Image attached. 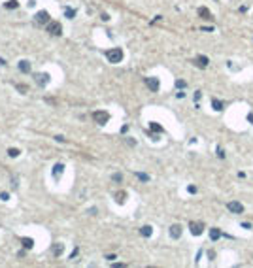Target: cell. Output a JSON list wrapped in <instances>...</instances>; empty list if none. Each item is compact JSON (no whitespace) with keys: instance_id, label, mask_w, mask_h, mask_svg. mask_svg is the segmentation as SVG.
<instances>
[{"instance_id":"obj_14","label":"cell","mask_w":253,"mask_h":268,"mask_svg":"<svg viewBox=\"0 0 253 268\" xmlns=\"http://www.w3.org/2000/svg\"><path fill=\"white\" fill-rule=\"evenodd\" d=\"M140 234H142L144 238H149V236L153 234V229L149 227V225H144V227H142V229H140Z\"/></svg>"},{"instance_id":"obj_16","label":"cell","mask_w":253,"mask_h":268,"mask_svg":"<svg viewBox=\"0 0 253 268\" xmlns=\"http://www.w3.org/2000/svg\"><path fill=\"white\" fill-rule=\"evenodd\" d=\"M210 238H212L214 242H215V240H219V238H221V230H219V229H215V227H214V229H210Z\"/></svg>"},{"instance_id":"obj_21","label":"cell","mask_w":253,"mask_h":268,"mask_svg":"<svg viewBox=\"0 0 253 268\" xmlns=\"http://www.w3.org/2000/svg\"><path fill=\"white\" fill-rule=\"evenodd\" d=\"M64 15H66L68 19H74V17H76V10H74V8H66V10H64Z\"/></svg>"},{"instance_id":"obj_17","label":"cell","mask_w":253,"mask_h":268,"mask_svg":"<svg viewBox=\"0 0 253 268\" xmlns=\"http://www.w3.org/2000/svg\"><path fill=\"white\" fill-rule=\"evenodd\" d=\"M198 15H200L202 19H212V13H210L208 8H198Z\"/></svg>"},{"instance_id":"obj_31","label":"cell","mask_w":253,"mask_h":268,"mask_svg":"<svg viewBox=\"0 0 253 268\" xmlns=\"http://www.w3.org/2000/svg\"><path fill=\"white\" fill-rule=\"evenodd\" d=\"M189 193H196V187L195 185H189Z\"/></svg>"},{"instance_id":"obj_4","label":"cell","mask_w":253,"mask_h":268,"mask_svg":"<svg viewBox=\"0 0 253 268\" xmlns=\"http://www.w3.org/2000/svg\"><path fill=\"white\" fill-rule=\"evenodd\" d=\"M93 119H95L98 125H106L110 121V114H108V111H104V110H98V111H95V114H93Z\"/></svg>"},{"instance_id":"obj_9","label":"cell","mask_w":253,"mask_h":268,"mask_svg":"<svg viewBox=\"0 0 253 268\" xmlns=\"http://www.w3.org/2000/svg\"><path fill=\"white\" fill-rule=\"evenodd\" d=\"M170 236H172L174 240H178V238L181 236V225H178V223L172 225V227H170Z\"/></svg>"},{"instance_id":"obj_12","label":"cell","mask_w":253,"mask_h":268,"mask_svg":"<svg viewBox=\"0 0 253 268\" xmlns=\"http://www.w3.org/2000/svg\"><path fill=\"white\" fill-rule=\"evenodd\" d=\"M17 68H19L23 74H29V72H30V62H29V61H21L19 64H17Z\"/></svg>"},{"instance_id":"obj_25","label":"cell","mask_w":253,"mask_h":268,"mask_svg":"<svg viewBox=\"0 0 253 268\" xmlns=\"http://www.w3.org/2000/svg\"><path fill=\"white\" fill-rule=\"evenodd\" d=\"M185 85H187L185 79H176V87H178V89H183Z\"/></svg>"},{"instance_id":"obj_23","label":"cell","mask_w":253,"mask_h":268,"mask_svg":"<svg viewBox=\"0 0 253 268\" xmlns=\"http://www.w3.org/2000/svg\"><path fill=\"white\" fill-rule=\"evenodd\" d=\"M136 178H138L140 181H149V176L144 174V172H136Z\"/></svg>"},{"instance_id":"obj_32","label":"cell","mask_w":253,"mask_h":268,"mask_svg":"<svg viewBox=\"0 0 253 268\" xmlns=\"http://www.w3.org/2000/svg\"><path fill=\"white\" fill-rule=\"evenodd\" d=\"M248 121H249V123H253V114H249V115H248Z\"/></svg>"},{"instance_id":"obj_29","label":"cell","mask_w":253,"mask_h":268,"mask_svg":"<svg viewBox=\"0 0 253 268\" xmlns=\"http://www.w3.org/2000/svg\"><path fill=\"white\" fill-rule=\"evenodd\" d=\"M121 179H123L121 174H114V181H121Z\"/></svg>"},{"instance_id":"obj_20","label":"cell","mask_w":253,"mask_h":268,"mask_svg":"<svg viewBox=\"0 0 253 268\" xmlns=\"http://www.w3.org/2000/svg\"><path fill=\"white\" fill-rule=\"evenodd\" d=\"M6 8L8 10H15V8H19V2L17 0H8V2H6Z\"/></svg>"},{"instance_id":"obj_11","label":"cell","mask_w":253,"mask_h":268,"mask_svg":"<svg viewBox=\"0 0 253 268\" xmlns=\"http://www.w3.org/2000/svg\"><path fill=\"white\" fill-rule=\"evenodd\" d=\"M62 172H64V164H62V163H57V164L53 166V176H55L57 179L61 178V174H62Z\"/></svg>"},{"instance_id":"obj_24","label":"cell","mask_w":253,"mask_h":268,"mask_svg":"<svg viewBox=\"0 0 253 268\" xmlns=\"http://www.w3.org/2000/svg\"><path fill=\"white\" fill-rule=\"evenodd\" d=\"M19 149H15V147H11V149H8V155H10V157H13V159H15V157H19Z\"/></svg>"},{"instance_id":"obj_7","label":"cell","mask_w":253,"mask_h":268,"mask_svg":"<svg viewBox=\"0 0 253 268\" xmlns=\"http://www.w3.org/2000/svg\"><path fill=\"white\" fill-rule=\"evenodd\" d=\"M227 208H229V211H233V213H244V206H242L240 202H236V200L229 202Z\"/></svg>"},{"instance_id":"obj_10","label":"cell","mask_w":253,"mask_h":268,"mask_svg":"<svg viewBox=\"0 0 253 268\" xmlns=\"http://www.w3.org/2000/svg\"><path fill=\"white\" fill-rule=\"evenodd\" d=\"M208 62H210V61H208V57H204V55H198V57L195 59V64L198 66V68H206Z\"/></svg>"},{"instance_id":"obj_28","label":"cell","mask_w":253,"mask_h":268,"mask_svg":"<svg viewBox=\"0 0 253 268\" xmlns=\"http://www.w3.org/2000/svg\"><path fill=\"white\" fill-rule=\"evenodd\" d=\"M0 198H2V200L6 202V200H8V198H10V195H8V193H0Z\"/></svg>"},{"instance_id":"obj_30","label":"cell","mask_w":253,"mask_h":268,"mask_svg":"<svg viewBox=\"0 0 253 268\" xmlns=\"http://www.w3.org/2000/svg\"><path fill=\"white\" fill-rule=\"evenodd\" d=\"M55 140H57V142H66L64 136H55Z\"/></svg>"},{"instance_id":"obj_27","label":"cell","mask_w":253,"mask_h":268,"mask_svg":"<svg viewBox=\"0 0 253 268\" xmlns=\"http://www.w3.org/2000/svg\"><path fill=\"white\" fill-rule=\"evenodd\" d=\"M217 157H219V159H225V151L221 149V147H219V149H217Z\"/></svg>"},{"instance_id":"obj_8","label":"cell","mask_w":253,"mask_h":268,"mask_svg":"<svg viewBox=\"0 0 253 268\" xmlns=\"http://www.w3.org/2000/svg\"><path fill=\"white\" fill-rule=\"evenodd\" d=\"M49 79H51V76H49V74H40V76H36V81H38L40 87H45L47 83H49Z\"/></svg>"},{"instance_id":"obj_1","label":"cell","mask_w":253,"mask_h":268,"mask_svg":"<svg viewBox=\"0 0 253 268\" xmlns=\"http://www.w3.org/2000/svg\"><path fill=\"white\" fill-rule=\"evenodd\" d=\"M106 57H108V61L111 64H117V62L123 61V49L121 47H111V49L106 51Z\"/></svg>"},{"instance_id":"obj_19","label":"cell","mask_w":253,"mask_h":268,"mask_svg":"<svg viewBox=\"0 0 253 268\" xmlns=\"http://www.w3.org/2000/svg\"><path fill=\"white\" fill-rule=\"evenodd\" d=\"M212 106H214V110H215V111H221L225 104H223V102H219L217 98H214V100H212Z\"/></svg>"},{"instance_id":"obj_5","label":"cell","mask_w":253,"mask_h":268,"mask_svg":"<svg viewBox=\"0 0 253 268\" xmlns=\"http://www.w3.org/2000/svg\"><path fill=\"white\" fill-rule=\"evenodd\" d=\"M145 85H147V89L149 91H153V93H157L159 91V87H161V83H159V79L157 77H145Z\"/></svg>"},{"instance_id":"obj_2","label":"cell","mask_w":253,"mask_h":268,"mask_svg":"<svg viewBox=\"0 0 253 268\" xmlns=\"http://www.w3.org/2000/svg\"><path fill=\"white\" fill-rule=\"evenodd\" d=\"M47 32L53 34V36H61L62 34V25L59 23V21H49L47 23Z\"/></svg>"},{"instance_id":"obj_15","label":"cell","mask_w":253,"mask_h":268,"mask_svg":"<svg viewBox=\"0 0 253 268\" xmlns=\"http://www.w3.org/2000/svg\"><path fill=\"white\" fill-rule=\"evenodd\" d=\"M62 251H64V245H62V244H55V245H53V255H55V257H61Z\"/></svg>"},{"instance_id":"obj_22","label":"cell","mask_w":253,"mask_h":268,"mask_svg":"<svg viewBox=\"0 0 253 268\" xmlns=\"http://www.w3.org/2000/svg\"><path fill=\"white\" fill-rule=\"evenodd\" d=\"M149 129H151L153 132H163V126L157 125V123H149Z\"/></svg>"},{"instance_id":"obj_6","label":"cell","mask_w":253,"mask_h":268,"mask_svg":"<svg viewBox=\"0 0 253 268\" xmlns=\"http://www.w3.org/2000/svg\"><path fill=\"white\" fill-rule=\"evenodd\" d=\"M49 21H51V17H49V13H47L45 10H42V11L36 13V23H40V25H47Z\"/></svg>"},{"instance_id":"obj_26","label":"cell","mask_w":253,"mask_h":268,"mask_svg":"<svg viewBox=\"0 0 253 268\" xmlns=\"http://www.w3.org/2000/svg\"><path fill=\"white\" fill-rule=\"evenodd\" d=\"M17 91H19V93H27L29 87H27V85H17Z\"/></svg>"},{"instance_id":"obj_13","label":"cell","mask_w":253,"mask_h":268,"mask_svg":"<svg viewBox=\"0 0 253 268\" xmlns=\"http://www.w3.org/2000/svg\"><path fill=\"white\" fill-rule=\"evenodd\" d=\"M21 244H23L25 249H32V248H34V240H32V238H27V236L21 238Z\"/></svg>"},{"instance_id":"obj_18","label":"cell","mask_w":253,"mask_h":268,"mask_svg":"<svg viewBox=\"0 0 253 268\" xmlns=\"http://www.w3.org/2000/svg\"><path fill=\"white\" fill-rule=\"evenodd\" d=\"M125 198H126V193H125V191H117V193H115V200H117V204H123Z\"/></svg>"},{"instance_id":"obj_3","label":"cell","mask_w":253,"mask_h":268,"mask_svg":"<svg viewBox=\"0 0 253 268\" xmlns=\"http://www.w3.org/2000/svg\"><path fill=\"white\" fill-rule=\"evenodd\" d=\"M204 223L202 221H191L189 223V230H191V234H195V236H200L202 232H204Z\"/></svg>"}]
</instances>
